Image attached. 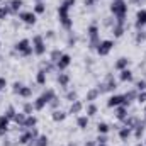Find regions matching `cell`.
I'll return each mask as SVG.
<instances>
[{
	"mask_svg": "<svg viewBox=\"0 0 146 146\" xmlns=\"http://www.w3.org/2000/svg\"><path fill=\"white\" fill-rule=\"evenodd\" d=\"M110 10H112V14L117 17L119 24H122V21H124V17H126V12H127V5L124 3V0H114L112 5H110Z\"/></svg>",
	"mask_w": 146,
	"mask_h": 146,
	"instance_id": "cell-1",
	"label": "cell"
},
{
	"mask_svg": "<svg viewBox=\"0 0 146 146\" xmlns=\"http://www.w3.org/2000/svg\"><path fill=\"white\" fill-rule=\"evenodd\" d=\"M68 10H70V7H66L65 3H61V5H60V9H58L60 21H61V24H63L66 29H70V27H72V21H70V14H68Z\"/></svg>",
	"mask_w": 146,
	"mask_h": 146,
	"instance_id": "cell-2",
	"label": "cell"
},
{
	"mask_svg": "<svg viewBox=\"0 0 146 146\" xmlns=\"http://www.w3.org/2000/svg\"><path fill=\"white\" fill-rule=\"evenodd\" d=\"M51 99H54V92H53V90H48L46 94H42V95H41V97L36 100L34 107H36L37 110H41L44 106H46V104H48V102H49V100H51Z\"/></svg>",
	"mask_w": 146,
	"mask_h": 146,
	"instance_id": "cell-3",
	"label": "cell"
},
{
	"mask_svg": "<svg viewBox=\"0 0 146 146\" xmlns=\"http://www.w3.org/2000/svg\"><path fill=\"white\" fill-rule=\"evenodd\" d=\"M15 49H17L19 53L26 54V56H29V54L33 53V46H31V42H29L27 39H22V41H19V42L15 44Z\"/></svg>",
	"mask_w": 146,
	"mask_h": 146,
	"instance_id": "cell-4",
	"label": "cell"
},
{
	"mask_svg": "<svg viewBox=\"0 0 146 146\" xmlns=\"http://www.w3.org/2000/svg\"><path fill=\"white\" fill-rule=\"evenodd\" d=\"M124 104H127V97L126 95H114L107 102L109 107H117V106H124Z\"/></svg>",
	"mask_w": 146,
	"mask_h": 146,
	"instance_id": "cell-5",
	"label": "cell"
},
{
	"mask_svg": "<svg viewBox=\"0 0 146 146\" xmlns=\"http://www.w3.org/2000/svg\"><path fill=\"white\" fill-rule=\"evenodd\" d=\"M112 46H114V42H112V41H102V42L99 44V48H97V53H99L100 56H106V54H109V53H110Z\"/></svg>",
	"mask_w": 146,
	"mask_h": 146,
	"instance_id": "cell-6",
	"label": "cell"
},
{
	"mask_svg": "<svg viewBox=\"0 0 146 146\" xmlns=\"http://www.w3.org/2000/svg\"><path fill=\"white\" fill-rule=\"evenodd\" d=\"M33 51H34L36 54H44L46 46H44V41H42V37H41V36L34 37V46H33Z\"/></svg>",
	"mask_w": 146,
	"mask_h": 146,
	"instance_id": "cell-7",
	"label": "cell"
},
{
	"mask_svg": "<svg viewBox=\"0 0 146 146\" xmlns=\"http://www.w3.org/2000/svg\"><path fill=\"white\" fill-rule=\"evenodd\" d=\"M14 87H15V88H14V90H15V92H17V94H19V95H22V97H29V95H31V94H33V90H31V88H29V87H22V85H21V83H15V85H14Z\"/></svg>",
	"mask_w": 146,
	"mask_h": 146,
	"instance_id": "cell-8",
	"label": "cell"
},
{
	"mask_svg": "<svg viewBox=\"0 0 146 146\" xmlns=\"http://www.w3.org/2000/svg\"><path fill=\"white\" fill-rule=\"evenodd\" d=\"M70 63H72V58L68 54H61L60 60H58V70H65Z\"/></svg>",
	"mask_w": 146,
	"mask_h": 146,
	"instance_id": "cell-9",
	"label": "cell"
},
{
	"mask_svg": "<svg viewBox=\"0 0 146 146\" xmlns=\"http://www.w3.org/2000/svg\"><path fill=\"white\" fill-rule=\"evenodd\" d=\"M21 19H22L26 24H34V22H36V15H34L33 12H24V14H21Z\"/></svg>",
	"mask_w": 146,
	"mask_h": 146,
	"instance_id": "cell-10",
	"label": "cell"
},
{
	"mask_svg": "<svg viewBox=\"0 0 146 146\" xmlns=\"http://www.w3.org/2000/svg\"><path fill=\"white\" fill-rule=\"evenodd\" d=\"M34 136H36V131H29V133H26V134H22L21 136V145H27L31 139H34Z\"/></svg>",
	"mask_w": 146,
	"mask_h": 146,
	"instance_id": "cell-11",
	"label": "cell"
},
{
	"mask_svg": "<svg viewBox=\"0 0 146 146\" xmlns=\"http://www.w3.org/2000/svg\"><path fill=\"white\" fill-rule=\"evenodd\" d=\"M136 26L138 27H141V26H145L146 24V10H139L138 14H136Z\"/></svg>",
	"mask_w": 146,
	"mask_h": 146,
	"instance_id": "cell-12",
	"label": "cell"
},
{
	"mask_svg": "<svg viewBox=\"0 0 146 146\" xmlns=\"http://www.w3.org/2000/svg\"><path fill=\"white\" fill-rule=\"evenodd\" d=\"M127 65H129V60H127V58H119V61L115 63V68H117V70H126Z\"/></svg>",
	"mask_w": 146,
	"mask_h": 146,
	"instance_id": "cell-13",
	"label": "cell"
},
{
	"mask_svg": "<svg viewBox=\"0 0 146 146\" xmlns=\"http://www.w3.org/2000/svg\"><path fill=\"white\" fill-rule=\"evenodd\" d=\"M121 80H122V82H131V80H133V73L129 72L127 68H126V70H121Z\"/></svg>",
	"mask_w": 146,
	"mask_h": 146,
	"instance_id": "cell-14",
	"label": "cell"
},
{
	"mask_svg": "<svg viewBox=\"0 0 146 146\" xmlns=\"http://www.w3.org/2000/svg\"><path fill=\"white\" fill-rule=\"evenodd\" d=\"M7 126H9V117L7 115H2L0 117V133H3L7 129Z\"/></svg>",
	"mask_w": 146,
	"mask_h": 146,
	"instance_id": "cell-15",
	"label": "cell"
},
{
	"mask_svg": "<svg viewBox=\"0 0 146 146\" xmlns=\"http://www.w3.org/2000/svg\"><path fill=\"white\" fill-rule=\"evenodd\" d=\"M36 122H37V119H36V117L29 115V117H27V119L24 121V126H26V127H34V126H36Z\"/></svg>",
	"mask_w": 146,
	"mask_h": 146,
	"instance_id": "cell-16",
	"label": "cell"
},
{
	"mask_svg": "<svg viewBox=\"0 0 146 146\" xmlns=\"http://www.w3.org/2000/svg\"><path fill=\"white\" fill-rule=\"evenodd\" d=\"M21 5H22V0H12L10 2V10L12 12H17L21 9Z\"/></svg>",
	"mask_w": 146,
	"mask_h": 146,
	"instance_id": "cell-17",
	"label": "cell"
},
{
	"mask_svg": "<svg viewBox=\"0 0 146 146\" xmlns=\"http://www.w3.org/2000/svg\"><path fill=\"white\" fill-rule=\"evenodd\" d=\"M97 33H99L97 26H90V29H88V36L92 37V41H95V39H97Z\"/></svg>",
	"mask_w": 146,
	"mask_h": 146,
	"instance_id": "cell-18",
	"label": "cell"
},
{
	"mask_svg": "<svg viewBox=\"0 0 146 146\" xmlns=\"http://www.w3.org/2000/svg\"><path fill=\"white\" fill-rule=\"evenodd\" d=\"M36 80H37V83H39V85H44V83H46V73H44L42 70H41V72L37 73Z\"/></svg>",
	"mask_w": 146,
	"mask_h": 146,
	"instance_id": "cell-19",
	"label": "cell"
},
{
	"mask_svg": "<svg viewBox=\"0 0 146 146\" xmlns=\"http://www.w3.org/2000/svg\"><path fill=\"white\" fill-rule=\"evenodd\" d=\"M65 117H66V114L61 112V110H56V112L53 114V119H54V121H63Z\"/></svg>",
	"mask_w": 146,
	"mask_h": 146,
	"instance_id": "cell-20",
	"label": "cell"
},
{
	"mask_svg": "<svg viewBox=\"0 0 146 146\" xmlns=\"http://www.w3.org/2000/svg\"><path fill=\"white\" fill-rule=\"evenodd\" d=\"M129 134H131V129H129V127H124V129H121V133H119L121 139H127Z\"/></svg>",
	"mask_w": 146,
	"mask_h": 146,
	"instance_id": "cell-21",
	"label": "cell"
},
{
	"mask_svg": "<svg viewBox=\"0 0 146 146\" xmlns=\"http://www.w3.org/2000/svg\"><path fill=\"white\" fill-rule=\"evenodd\" d=\"M80 110H82V102L75 100V104L72 106V109H70V112H73V114H76V112H80Z\"/></svg>",
	"mask_w": 146,
	"mask_h": 146,
	"instance_id": "cell-22",
	"label": "cell"
},
{
	"mask_svg": "<svg viewBox=\"0 0 146 146\" xmlns=\"http://www.w3.org/2000/svg\"><path fill=\"white\" fill-rule=\"evenodd\" d=\"M78 126H80L82 129H85V127L88 126V117H85V115L80 117V119H78Z\"/></svg>",
	"mask_w": 146,
	"mask_h": 146,
	"instance_id": "cell-23",
	"label": "cell"
},
{
	"mask_svg": "<svg viewBox=\"0 0 146 146\" xmlns=\"http://www.w3.org/2000/svg\"><path fill=\"white\" fill-rule=\"evenodd\" d=\"M97 129H99V133H102V134H106V133L109 131V126H107L106 122H100V124L97 126Z\"/></svg>",
	"mask_w": 146,
	"mask_h": 146,
	"instance_id": "cell-24",
	"label": "cell"
},
{
	"mask_svg": "<svg viewBox=\"0 0 146 146\" xmlns=\"http://www.w3.org/2000/svg\"><path fill=\"white\" fill-rule=\"evenodd\" d=\"M44 9H46V7H44V3H42V2H37L36 7H34V10H36L37 14H42V12H44Z\"/></svg>",
	"mask_w": 146,
	"mask_h": 146,
	"instance_id": "cell-25",
	"label": "cell"
},
{
	"mask_svg": "<svg viewBox=\"0 0 146 146\" xmlns=\"http://www.w3.org/2000/svg\"><path fill=\"white\" fill-rule=\"evenodd\" d=\"M58 82H60V83H61V85L65 87V85L68 83V75H65V73H61V75H60V78H58Z\"/></svg>",
	"mask_w": 146,
	"mask_h": 146,
	"instance_id": "cell-26",
	"label": "cell"
},
{
	"mask_svg": "<svg viewBox=\"0 0 146 146\" xmlns=\"http://www.w3.org/2000/svg\"><path fill=\"white\" fill-rule=\"evenodd\" d=\"M9 7H0V19H5L7 17V14H9Z\"/></svg>",
	"mask_w": 146,
	"mask_h": 146,
	"instance_id": "cell-27",
	"label": "cell"
},
{
	"mask_svg": "<svg viewBox=\"0 0 146 146\" xmlns=\"http://www.w3.org/2000/svg\"><path fill=\"white\" fill-rule=\"evenodd\" d=\"M37 146H48V138L46 136H41L37 139Z\"/></svg>",
	"mask_w": 146,
	"mask_h": 146,
	"instance_id": "cell-28",
	"label": "cell"
},
{
	"mask_svg": "<svg viewBox=\"0 0 146 146\" xmlns=\"http://www.w3.org/2000/svg\"><path fill=\"white\" fill-rule=\"evenodd\" d=\"M15 122H21V124H24V121H26V117H24V114H15Z\"/></svg>",
	"mask_w": 146,
	"mask_h": 146,
	"instance_id": "cell-29",
	"label": "cell"
},
{
	"mask_svg": "<svg viewBox=\"0 0 146 146\" xmlns=\"http://www.w3.org/2000/svg\"><path fill=\"white\" fill-rule=\"evenodd\" d=\"M117 117H119V119H124V117H126V109H124V107H119V110H117Z\"/></svg>",
	"mask_w": 146,
	"mask_h": 146,
	"instance_id": "cell-30",
	"label": "cell"
},
{
	"mask_svg": "<svg viewBox=\"0 0 146 146\" xmlns=\"http://www.w3.org/2000/svg\"><path fill=\"white\" fill-rule=\"evenodd\" d=\"M114 33H115V36H122V24H119V26L114 29Z\"/></svg>",
	"mask_w": 146,
	"mask_h": 146,
	"instance_id": "cell-31",
	"label": "cell"
},
{
	"mask_svg": "<svg viewBox=\"0 0 146 146\" xmlns=\"http://www.w3.org/2000/svg\"><path fill=\"white\" fill-rule=\"evenodd\" d=\"M5 115H7L9 119H12V117H15V110H14L12 107H10V109L7 110V114H5Z\"/></svg>",
	"mask_w": 146,
	"mask_h": 146,
	"instance_id": "cell-32",
	"label": "cell"
},
{
	"mask_svg": "<svg viewBox=\"0 0 146 146\" xmlns=\"http://www.w3.org/2000/svg\"><path fill=\"white\" fill-rule=\"evenodd\" d=\"M87 112H88V115H94V114L97 112V107H95V106H90V107H88V110H87Z\"/></svg>",
	"mask_w": 146,
	"mask_h": 146,
	"instance_id": "cell-33",
	"label": "cell"
},
{
	"mask_svg": "<svg viewBox=\"0 0 146 146\" xmlns=\"http://www.w3.org/2000/svg\"><path fill=\"white\" fill-rule=\"evenodd\" d=\"M138 88H139V90H146V82H145V80L138 83Z\"/></svg>",
	"mask_w": 146,
	"mask_h": 146,
	"instance_id": "cell-34",
	"label": "cell"
},
{
	"mask_svg": "<svg viewBox=\"0 0 146 146\" xmlns=\"http://www.w3.org/2000/svg\"><path fill=\"white\" fill-rule=\"evenodd\" d=\"M95 97H97V92L94 90V92H90V94H88V97H87V99H88V100H94Z\"/></svg>",
	"mask_w": 146,
	"mask_h": 146,
	"instance_id": "cell-35",
	"label": "cell"
},
{
	"mask_svg": "<svg viewBox=\"0 0 146 146\" xmlns=\"http://www.w3.org/2000/svg\"><path fill=\"white\" fill-rule=\"evenodd\" d=\"M138 100H139V102H146V92H143V94H139Z\"/></svg>",
	"mask_w": 146,
	"mask_h": 146,
	"instance_id": "cell-36",
	"label": "cell"
},
{
	"mask_svg": "<svg viewBox=\"0 0 146 146\" xmlns=\"http://www.w3.org/2000/svg\"><path fill=\"white\" fill-rule=\"evenodd\" d=\"M63 3H65L66 7H72V5H75V0H65Z\"/></svg>",
	"mask_w": 146,
	"mask_h": 146,
	"instance_id": "cell-37",
	"label": "cell"
},
{
	"mask_svg": "<svg viewBox=\"0 0 146 146\" xmlns=\"http://www.w3.org/2000/svg\"><path fill=\"white\" fill-rule=\"evenodd\" d=\"M5 85H7V80H5V78H0V87H2V88H3V87H5Z\"/></svg>",
	"mask_w": 146,
	"mask_h": 146,
	"instance_id": "cell-38",
	"label": "cell"
},
{
	"mask_svg": "<svg viewBox=\"0 0 146 146\" xmlns=\"http://www.w3.org/2000/svg\"><path fill=\"white\" fill-rule=\"evenodd\" d=\"M94 3V0H85V5H92Z\"/></svg>",
	"mask_w": 146,
	"mask_h": 146,
	"instance_id": "cell-39",
	"label": "cell"
},
{
	"mask_svg": "<svg viewBox=\"0 0 146 146\" xmlns=\"http://www.w3.org/2000/svg\"><path fill=\"white\" fill-rule=\"evenodd\" d=\"M87 146H94V145H92V143H88V145H87Z\"/></svg>",
	"mask_w": 146,
	"mask_h": 146,
	"instance_id": "cell-40",
	"label": "cell"
},
{
	"mask_svg": "<svg viewBox=\"0 0 146 146\" xmlns=\"http://www.w3.org/2000/svg\"><path fill=\"white\" fill-rule=\"evenodd\" d=\"M134 2H141V0H134Z\"/></svg>",
	"mask_w": 146,
	"mask_h": 146,
	"instance_id": "cell-41",
	"label": "cell"
},
{
	"mask_svg": "<svg viewBox=\"0 0 146 146\" xmlns=\"http://www.w3.org/2000/svg\"><path fill=\"white\" fill-rule=\"evenodd\" d=\"M99 146H106V145H99Z\"/></svg>",
	"mask_w": 146,
	"mask_h": 146,
	"instance_id": "cell-42",
	"label": "cell"
},
{
	"mask_svg": "<svg viewBox=\"0 0 146 146\" xmlns=\"http://www.w3.org/2000/svg\"><path fill=\"white\" fill-rule=\"evenodd\" d=\"M37 2H41V0H37Z\"/></svg>",
	"mask_w": 146,
	"mask_h": 146,
	"instance_id": "cell-43",
	"label": "cell"
},
{
	"mask_svg": "<svg viewBox=\"0 0 146 146\" xmlns=\"http://www.w3.org/2000/svg\"><path fill=\"white\" fill-rule=\"evenodd\" d=\"M0 90H2V87H0Z\"/></svg>",
	"mask_w": 146,
	"mask_h": 146,
	"instance_id": "cell-44",
	"label": "cell"
}]
</instances>
